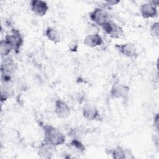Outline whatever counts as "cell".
<instances>
[{
  "instance_id": "cell-1",
  "label": "cell",
  "mask_w": 159,
  "mask_h": 159,
  "mask_svg": "<svg viewBox=\"0 0 159 159\" xmlns=\"http://www.w3.org/2000/svg\"><path fill=\"white\" fill-rule=\"evenodd\" d=\"M43 140L54 147L63 144L65 142V135L58 129L52 125H45L43 127Z\"/></svg>"
},
{
  "instance_id": "cell-7",
  "label": "cell",
  "mask_w": 159,
  "mask_h": 159,
  "mask_svg": "<svg viewBox=\"0 0 159 159\" xmlns=\"http://www.w3.org/2000/svg\"><path fill=\"white\" fill-rule=\"evenodd\" d=\"M130 88L120 83H114L111 88L110 94L115 99H124L128 96Z\"/></svg>"
},
{
  "instance_id": "cell-3",
  "label": "cell",
  "mask_w": 159,
  "mask_h": 159,
  "mask_svg": "<svg viewBox=\"0 0 159 159\" xmlns=\"http://www.w3.org/2000/svg\"><path fill=\"white\" fill-rule=\"evenodd\" d=\"M11 45L12 50L16 53H19L21 47L23 45L24 40L20 31L16 29L12 28L4 38Z\"/></svg>"
},
{
  "instance_id": "cell-8",
  "label": "cell",
  "mask_w": 159,
  "mask_h": 159,
  "mask_svg": "<svg viewBox=\"0 0 159 159\" xmlns=\"http://www.w3.org/2000/svg\"><path fill=\"white\" fill-rule=\"evenodd\" d=\"M115 47L119 53L125 57L129 58H135L138 55L136 47L131 42L116 44Z\"/></svg>"
},
{
  "instance_id": "cell-15",
  "label": "cell",
  "mask_w": 159,
  "mask_h": 159,
  "mask_svg": "<svg viewBox=\"0 0 159 159\" xmlns=\"http://www.w3.org/2000/svg\"><path fill=\"white\" fill-rule=\"evenodd\" d=\"M14 94V89L11 83H2L1 86V101H6Z\"/></svg>"
},
{
  "instance_id": "cell-18",
  "label": "cell",
  "mask_w": 159,
  "mask_h": 159,
  "mask_svg": "<svg viewBox=\"0 0 159 159\" xmlns=\"http://www.w3.org/2000/svg\"><path fill=\"white\" fill-rule=\"evenodd\" d=\"M12 50L11 45L4 39L0 42V53L2 58L6 57Z\"/></svg>"
},
{
  "instance_id": "cell-2",
  "label": "cell",
  "mask_w": 159,
  "mask_h": 159,
  "mask_svg": "<svg viewBox=\"0 0 159 159\" xmlns=\"http://www.w3.org/2000/svg\"><path fill=\"white\" fill-rule=\"evenodd\" d=\"M16 69V63L11 57H5L1 65L2 83H11L12 76Z\"/></svg>"
},
{
  "instance_id": "cell-13",
  "label": "cell",
  "mask_w": 159,
  "mask_h": 159,
  "mask_svg": "<svg viewBox=\"0 0 159 159\" xmlns=\"http://www.w3.org/2000/svg\"><path fill=\"white\" fill-rule=\"evenodd\" d=\"M82 114L83 117L89 120H94L98 119L99 112L98 108L93 104H85L82 109Z\"/></svg>"
},
{
  "instance_id": "cell-6",
  "label": "cell",
  "mask_w": 159,
  "mask_h": 159,
  "mask_svg": "<svg viewBox=\"0 0 159 159\" xmlns=\"http://www.w3.org/2000/svg\"><path fill=\"white\" fill-rule=\"evenodd\" d=\"M101 28L105 33L109 35L112 39H117L124 35L122 28L112 20L107 21L101 27Z\"/></svg>"
},
{
  "instance_id": "cell-9",
  "label": "cell",
  "mask_w": 159,
  "mask_h": 159,
  "mask_svg": "<svg viewBox=\"0 0 159 159\" xmlns=\"http://www.w3.org/2000/svg\"><path fill=\"white\" fill-rule=\"evenodd\" d=\"M31 11L39 17L44 16L48 12L49 7L47 2L42 0H32L30 3Z\"/></svg>"
},
{
  "instance_id": "cell-19",
  "label": "cell",
  "mask_w": 159,
  "mask_h": 159,
  "mask_svg": "<svg viewBox=\"0 0 159 159\" xmlns=\"http://www.w3.org/2000/svg\"><path fill=\"white\" fill-rule=\"evenodd\" d=\"M150 34L152 37L158 39L159 37V23L155 22L153 23L150 27Z\"/></svg>"
},
{
  "instance_id": "cell-11",
  "label": "cell",
  "mask_w": 159,
  "mask_h": 159,
  "mask_svg": "<svg viewBox=\"0 0 159 159\" xmlns=\"http://www.w3.org/2000/svg\"><path fill=\"white\" fill-rule=\"evenodd\" d=\"M55 147L47 142L46 141L43 140L38 148L37 153L38 155L42 158L50 159L52 158L55 153Z\"/></svg>"
},
{
  "instance_id": "cell-16",
  "label": "cell",
  "mask_w": 159,
  "mask_h": 159,
  "mask_svg": "<svg viewBox=\"0 0 159 159\" xmlns=\"http://www.w3.org/2000/svg\"><path fill=\"white\" fill-rule=\"evenodd\" d=\"M45 35L51 42L58 43L61 41V35L58 30L52 27H47L45 30Z\"/></svg>"
},
{
  "instance_id": "cell-10",
  "label": "cell",
  "mask_w": 159,
  "mask_h": 159,
  "mask_svg": "<svg viewBox=\"0 0 159 159\" xmlns=\"http://www.w3.org/2000/svg\"><path fill=\"white\" fill-rule=\"evenodd\" d=\"M54 111L56 116L60 119L67 118L71 113L70 106L66 102L61 99L55 101Z\"/></svg>"
},
{
  "instance_id": "cell-14",
  "label": "cell",
  "mask_w": 159,
  "mask_h": 159,
  "mask_svg": "<svg viewBox=\"0 0 159 159\" xmlns=\"http://www.w3.org/2000/svg\"><path fill=\"white\" fill-rule=\"evenodd\" d=\"M83 43L87 47L94 48L102 45L103 40L98 33H91L88 34L84 37Z\"/></svg>"
},
{
  "instance_id": "cell-12",
  "label": "cell",
  "mask_w": 159,
  "mask_h": 159,
  "mask_svg": "<svg viewBox=\"0 0 159 159\" xmlns=\"http://www.w3.org/2000/svg\"><path fill=\"white\" fill-rule=\"evenodd\" d=\"M112 157L115 159H133L135 158L132 151L129 148L118 145L111 152Z\"/></svg>"
},
{
  "instance_id": "cell-4",
  "label": "cell",
  "mask_w": 159,
  "mask_h": 159,
  "mask_svg": "<svg viewBox=\"0 0 159 159\" xmlns=\"http://www.w3.org/2000/svg\"><path fill=\"white\" fill-rule=\"evenodd\" d=\"M158 1H151L141 4L140 11L144 19L154 18L158 16Z\"/></svg>"
},
{
  "instance_id": "cell-21",
  "label": "cell",
  "mask_w": 159,
  "mask_h": 159,
  "mask_svg": "<svg viewBox=\"0 0 159 159\" xmlns=\"http://www.w3.org/2000/svg\"><path fill=\"white\" fill-rule=\"evenodd\" d=\"M153 125L156 130L158 131V114H157L154 117V120H153Z\"/></svg>"
},
{
  "instance_id": "cell-5",
  "label": "cell",
  "mask_w": 159,
  "mask_h": 159,
  "mask_svg": "<svg viewBox=\"0 0 159 159\" xmlns=\"http://www.w3.org/2000/svg\"><path fill=\"white\" fill-rule=\"evenodd\" d=\"M90 19L101 27L110 19L107 12L102 7H96L89 13Z\"/></svg>"
},
{
  "instance_id": "cell-17",
  "label": "cell",
  "mask_w": 159,
  "mask_h": 159,
  "mask_svg": "<svg viewBox=\"0 0 159 159\" xmlns=\"http://www.w3.org/2000/svg\"><path fill=\"white\" fill-rule=\"evenodd\" d=\"M68 147L71 152L76 154L83 153L86 150L84 144L78 139H72L68 143Z\"/></svg>"
},
{
  "instance_id": "cell-20",
  "label": "cell",
  "mask_w": 159,
  "mask_h": 159,
  "mask_svg": "<svg viewBox=\"0 0 159 159\" xmlns=\"http://www.w3.org/2000/svg\"><path fill=\"white\" fill-rule=\"evenodd\" d=\"M119 2H120V1H119V0H117H117H111V1H107L104 2V3L106 4V6H108V7L115 6Z\"/></svg>"
}]
</instances>
